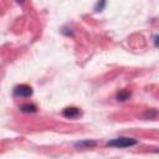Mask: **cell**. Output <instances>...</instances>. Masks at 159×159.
Here are the masks:
<instances>
[{
  "label": "cell",
  "mask_w": 159,
  "mask_h": 159,
  "mask_svg": "<svg viewBox=\"0 0 159 159\" xmlns=\"http://www.w3.org/2000/svg\"><path fill=\"white\" fill-rule=\"evenodd\" d=\"M138 142L133 138H128V137H118V138H114L112 140H109L107 143L108 147H114V148H129V147H133Z\"/></svg>",
  "instance_id": "obj_1"
},
{
  "label": "cell",
  "mask_w": 159,
  "mask_h": 159,
  "mask_svg": "<svg viewBox=\"0 0 159 159\" xmlns=\"http://www.w3.org/2000/svg\"><path fill=\"white\" fill-rule=\"evenodd\" d=\"M32 94V88L27 84H19L14 88V96L15 97H30Z\"/></svg>",
  "instance_id": "obj_2"
},
{
  "label": "cell",
  "mask_w": 159,
  "mask_h": 159,
  "mask_svg": "<svg viewBox=\"0 0 159 159\" xmlns=\"http://www.w3.org/2000/svg\"><path fill=\"white\" fill-rule=\"evenodd\" d=\"M62 116L66 117V118H70V119L77 118L78 116H81V111L77 107H67L62 111Z\"/></svg>",
  "instance_id": "obj_3"
},
{
  "label": "cell",
  "mask_w": 159,
  "mask_h": 159,
  "mask_svg": "<svg viewBox=\"0 0 159 159\" xmlns=\"http://www.w3.org/2000/svg\"><path fill=\"white\" fill-rule=\"evenodd\" d=\"M20 111L24 113H35V112H37V107L32 103H25V104L20 106Z\"/></svg>",
  "instance_id": "obj_4"
},
{
  "label": "cell",
  "mask_w": 159,
  "mask_h": 159,
  "mask_svg": "<svg viewBox=\"0 0 159 159\" xmlns=\"http://www.w3.org/2000/svg\"><path fill=\"white\" fill-rule=\"evenodd\" d=\"M132 96V93H130V91H128V89H120L119 92H117V99L118 101H120V102H124V101H127V99H129V97Z\"/></svg>",
  "instance_id": "obj_5"
},
{
  "label": "cell",
  "mask_w": 159,
  "mask_h": 159,
  "mask_svg": "<svg viewBox=\"0 0 159 159\" xmlns=\"http://www.w3.org/2000/svg\"><path fill=\"white\" fill-rule=\"evenodd\" d=\"M75 145L78 147V148H91V147L96 145V142H93V140H84V142H78Z\"/></svg>",
  "instance_id": "obj_6"
},
{
  "label": "cell",
  "mask_w": 159,
  "mask_h": 159,
  "mask_svg": "<svg viewBox=\"0 0 159 159\" xmlns=\"http://www.w3.org/2000/svg\"><path fill=\"white\" fill-rule=\"evenodd\" d=\"M158 116V112L157 111H153V109H149V111H147L145 113H144V117H147V118H149V119H153V118H155Z\"/></svg>",
  "instance_id": "obj_7"
},
{
  "label": "cell",
  "mask_w": 159,
  "mask_h": 159,
  "mask_svg": "<svg viewBox=\"0 0 159 159\" xmlns=\"http://www.w3.org/2000/svg\"><path fill=\"white\" fill-rule=\"evenodd\" d=\"M104 5H106V0H99L96 5V11H101L104 7Z\"/></svg>",
  "instance_id": "obj_8"
},
{
  "label": "cell",
  "mask_w": 159,
  "mask_h": 159,
  "mask_svg": "<svg viewBox=\"0 0 159 159\" xmlns=\"http://www.w3.org/2000/svg\"><path fill=\"white\" fill-rule=\"evenodd\" d=\"M154 43L157 47H159V35H155L154 36Z\"/></svg>",
  "instance_id": "obj_9"
},
{
  "label": "cell",
  "mask_w": 159,
  "mask_h": 159,
  "mask_svg": "<svg viewBox=\"0 0 159 159\" xmlns=\"http://www.w3.org/2000/svg\"><path fill=\"white\" fill-rule=\"evenodd\" d=\"M16 1H17V2H20V4H22V2L25 1V0H16Z\"/></svg>",
  "instance_id": "obj_10"
}]
</instances>
